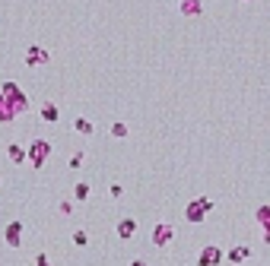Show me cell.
<instances>
[{"instance_id": "1", "label": "cell", "mask_w": 270, "mask_h": 266, "mask_svg": "<svg viewBox=\"0 0 270 266\" xmlns=\"http://www.w3.org/2000/svg\"><path fill=\"white\" fill-rule=\"evenodd\" d=\"M0 92H4L7 99H10V105H13V111H16V114H26V111H29V99H26V92H23L20 86H16L13 80L0 83Z\"/></svg>"}, {"instance_id": "2", "label": "cell", "mask_w": 270, "mask_h": 266, "mask_svg": "<svg viewBox=\"0 0 270 266\" xmlns=\"http://www.w3.org/2000/svg\"><path fill=\"white\" fill-rule=\"evenodd\" d=\"M210 209H213V200H207V197H197V200H191V203L185 206V219H188L191 225H201V222L210 216Z\"/></svg>"}, {"instance_id": "3", "label": "cell", "mask_w": 270, "mask_h": 266, "mask_svg": "<svg viewBox=\"0 0 270 266\" xmlns=\"http://www.w3.org/2000/svg\"><path fill=\"white\" fill-rule=\"evenodd\" d=\"M48 159H51V143L42 140V137H35V140L29 143V165H32V168H45Z\"/></svg>"}, {"instance_id": "4", "label": "cell", "mask_w": 270, "mask_h": 266, "mask_svg": "<svg viewBox=\"0 0 270 266\" xmlns=\"http://www.w3.org/2000/svg\"><path fill=\"white\" fill-rule=\"evenodd\" d=\"M226 260V254H223V247H216V244H207L201 254H197V266H220Z\"/></svg>"}, {"instance_id": "5", "label": "cell", "mask_w": 270, "mask_h": 266, "mask_svg": "<svg viewBox=\"0 0 270 266\" xmlns=\"http://www.w3.org/2000/svg\"><path fill=\"white\" fill-rule=\"evenodd\" d=\"M4 241H7V247H20V244H23V222H20V219L7 222V228H4Z\"/></svg>"}, {"instance_id": "6", "label": "cell", "mask_w": 270, "mask_h": 266, "mask_svg": "<svg viewBox=\"0 0 270 266\" xmlns=\"http://www.w3.org/2000/svg\"><path fill=\"white\" fill-rule=\"evenodd\" d=\"M172 238H175V228H172L169 222H159V225L153 228V244H156V247H169Z\"/></svg>"}, {"instance_id": "7", "label": "cell", "mask_w": 270, "mask_h": 266, "mask_svg": "<svg viewBox=\"0 0 270 266\" xmlns=\"http://www.w3.org/2000/svg\"><path fill=\"white\" fill-rule=\"evenodd\" d=\"M51 61V54L42 48V45H29V51H26V67H42V64H48Z\"/></svg>"}, {"instance_id": "8", "label": "cell", "mask_w": 270, "mask_h": 266, "mask_svg": "<svg viewBox=\"0 0 270 266\" xmlns=\"http://www.w3.org/2000/svg\"><path fill=\"white\" fill-rule=\"evenodd\" d=\"M7 156L13 165H26L29 162V146H20V143H10L7 146Z\"/></svg>"}, {"instance_id": "9", "label": "cell", "mask_w": 270, "mask_h": 266, "mask_svg": "<svg viewBox=\"0 0 270 266\" xmlns=\"http://www.w3.org/2000/svg\"><path fill=\"white\" fill-rule=\"evenodd\" d=\"M134 235H137V219H131V216L118 219V238L121 241H131Z\"/></svg>"}, {"instance_id": "10", "label": "cell", "mask_w": 270, "mask_h": 266, "mask_svg": "<svg viewBox=\"0 0 270 266\" xmlns=\"http://www.w3.org/2000/svg\"><path fill=\"white\" fill-rule=\"evenodd\" d=\"M16 118H20V114H16V111H13V105H10V99H7V95H4V92H0V124H10V121H16Z\"/></svg>"}, {"instance_id": "11", "label": "cell", "mask_w": 270, "mask_h": 266, "mask_svg": "<svg viewBox=\"0 0 270 266\" xmlns=\"http://www.w3.org/2000/svg\"><path fill=\"white\" fill-rule=\"evenodd\" d=\"M248 257H251V251H248V247H245V244H239V247H232V251L226 254V260H229L232 266H242V263L248 260Z\"/></svg>"}, {"instance_id": "12", "label": "cell", "mask_w": 270, "mask_h": 266, "mask_svg": "<svg viewBox=\"0 0 270 266\" xmlns=\"http://www.w3.org/2000/svg\"><path fill=\"white\" fill-rule=\"evenodd\" d=\"M42 121H45V124H58V121H61V111H58V105H54V102H45V105H42Z\"/></svg>"}, {"instance_id": "13", "label": "cell", "mask_w": 270, "mask_h": 266, "mask_svg": "<svg viewBox=\"0 0 270 266\" xmlns=\"http://www.w3.org/2000/svg\"><path fill=\"white\" fill-rule=\"evenodd\" d=\"M74 127H77V133H83V137H93V130H96V124L89 121V118H77Z\"/></svg>"}, {"instance_id": "14", "label": "cell", "mask_w": 270, "mask_h": 266, "mask_svg": "<svg viewBox=\"0 0 270 266\" xmlns=\"http://www.w3.org/2000/svg\"><path fill=\"white\" fill-rule=\"evenodd\" d=\"M255 219H258V225L264 228V232H270V206H258Z\"/></svg>"}, {"instance_id": "15", "label": "cell", "mask_w": 270, "mask_h": 266, "mask_svg": "<svg viewBox=\"0 0 270 266\" xmlns=\"http://www.w3.org/2000/svg\"><path fill=\"white\" fill-rule=\"evenodd\" d=\"M74 200H77V203H86V200H89V184H86V181H80V184L74 187Z\"/></svg>"}, {"instance_id": "16", "label": "cell", "mask_w": 270, "mask_h": 266, "mask_svg": "<svg viewBox=\"0 0 270 266\" xmlns=\"http://www.w3.org/2000/svg\"><path fill=\"white\" fill-rule=\"evenodd\" d=\"M182 13L185 16H197L201 13V0H182Z\"/></svg>"}, {"instance_id": "17", "label": "cell", "mask_w": 270, "mask_h": 266, "mask_svg": "<svg viewBox=\"0 0 270 266\" xmlns=\"http://www.w3.org/2000/svg\"><path fill=\"white\" fill-rule=\"evenodd\" d=\"M112 137H115V140H124V137H128V124L115 121V124H112Z\"/></svg>"}, {"instance_id": "18", "label": "cell", "mask_w": 270, "mask_h": 266, "mask_svg": "<svg viewBox=\"0 0 270 266\" xmlns=\"http://www.w3.org/2000/svg\"><path fill=\"white\" fill-rule=\"evenodd\" d=\"M74 244H77V247H86V244H89V235L83 232V228H77V232H74Z\"/></svg>"}, {"instance_id": "19", "label": "cell", "mask_w": 270, "mask_h": 266, "mask_svg": "<svg viewBox=\"0 0 270 266\" xmlns=\"http://www.w3.org/2000/svg\"><path fill=\"white\" fill-rule=\"evenodd\" d=\"M83 162H86V156H83V152H74V159H70L67 165H70V168L77 171V168H83Z\"/></svg>"}, {"instance_id": "20", "label": "cell", "mask_w": 270, "mask_h": 266, "mask_svg": "<svg viewBox=\"0 0 270 266\" xmlns=\"http://www.w3.org/2000/svg\"><path fill=\"white\" fill-rule=\"evenodd\" d=\"M58 213H61V216H70V213H74V203H70V200H61V203H58Z\"/></svg>"}, {"instance_id": "21", "label": "cell", "mask_w": 270, "mask_h": 266, "mask_svg": "<svg viewBox=\"0 0 270 266\" xmlns=\"http://www.w3.org/2000/svg\"><path fill=\"white\" fill-rule=\"evenodd\" d=\"M35 266H51V260H48V254H45V251H42L39 257H35Z\"/></svg>"}, {"instance_id": "22", "label": "cell", "mask_w": 270, "mask_h": 266, "mask_svg": "<svg viewBox=\"0 0 270 266\" xmlns=\"http://www.w3.org/2000/svg\"><path fill=\"white\" fill-rule=\"evenodd\" d=\"M108 194H112V197H115V200H118V197H124V187H118V184H115V187H112V190H108Z\"/></svg>"}, {"instance_id": "23", "label": "cell", "mask_w": 270, "mask_h": 266, "mask_svg": "<svg viewBox=\"0 0 270 266\" xmlns=\"http://www.w3.org/2000/svg\"><path fill=\"white\" fill-rule=\"evenodd\" d=\"M131 266H147V263H143V260H131Z\"/></svg>"}, {"instance_id": "24", "label": "cell", "mask_w": 270, "mask_h": 266, "mask_svg": "<svg viewBox=\"0 0 270 266\" xmlns=\"http://www.w3.org/2000/svg\"><path fill=\"white\" fill-rule=\"evenodd\" d=\"M264 244H270V232H264Z\"/></svg>"}, {"instance_id": "25", "label": "cell", "mask_w": 270, "mask_h": 266, "mask_svg": "<svg viewBox=\"0 0 270 266\" xmlns=\"http://www.w3.org/2000/svg\"><path fill=\"white\" fill-rule=\"evenodd\" d=\"M0 184H4V178H0Z\"/></svg>"}]
</instances>
